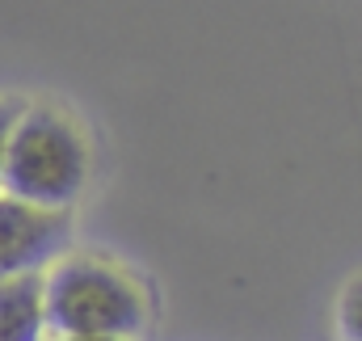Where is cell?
<instances>
[{"label":"cell","mask_w":362,"mask_h":341,"mask_svg":"<svg viewBox=\"0 0 362 341\" xmlns=\"http://www.w3.org/2000/svg\"><path fill=\"white\" fill-rule=\"evenodd\" d=\"M51 341H127V337H105V333H51Z\"/></svg>","instance_id":"7"},{"label":"cell","mask_w":362,"mask_h":341,"mask_svg":"<svg viewBox=\"0 0 362 341\" xmlns=\"http://www.w3.org/2000/svg\"><path fill=\"white\" fill-rule=\"evenodd\" d=\"M68 245V211H47L0 190V282L42 274Z\"/></svg>","instance_id":"3"},{"label":"cell","mask_w":362,"mask_h":341,"mask_svg":"<svg viewBox=\"0 0 362 341\" xmlns=\"http://www.w3.org/2000/svg\"><path fill=\"white\" fill-rule=\"evenodd\" d=\"M42 308L51 333L135 337L148 320L144 287L105 257H55L42 278Z\"/></svg>","instance_id":"2"},{"label":"cell","mask_w":362,"mask_h":341,"mask_svg":"<svg viewBox=\"0 0 362 341\" xmlns=\"http://www.w3.org/2000/svg\"><path fill=\"white\" fill-rule=\"evenodd\" d=\"M17 105L13 101H0V173H4V152H8V135H13V122H17Z\"/></svg>","instance_id":"6"},{"label":"cell","mask_w":362,"mask_h":341,"mask_svg":"<svg viewBox=\"0 0 362 341\" xmlns=\"http://www.w3.org/2000/svg\"><path fill=\"white\" fill-rule=\"evenodd\" d=\"M0 341H47L42 274L0 282Z\"/></svg>","instance_id":"4"},{"label":"cell","mask_w":362,"mask_h":341,"mask_svg":"<svg viewBox=\"0 0 362 341\" xmlns=\"http://www.w3.org/2000/svg\"><path fill=\"white\" fill-rule=\"evenodd\" d=\"M89 185V144L81 127L55 110V105H30L17 114L0 190L47 207V211H68Z\"/></svg>","instance_id":"1"},{"label":"cell","mask_w":362,"mask_h":341,"mask_svg":"<svg viewBox=\"0 0 362 341\" xmlns=\"http://www.w3.org/2000/svg\"><path fill=\"white\" fill-rule=\"evenodd\" d=\"M337 329H341V341H362V274L346 282L337 299Z\"/></svg>","instance_id":"5"}]
</instances>
